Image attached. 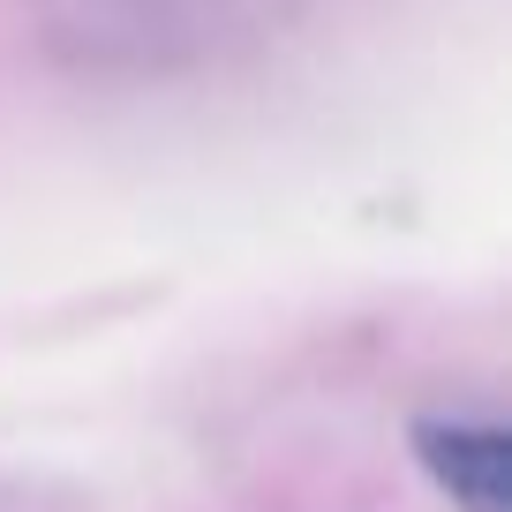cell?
I'll return each mask as SVG.
<instances>
[{
    "label": "cell",
    "instance_id": "obj_1",
    "mask_svg": "<svg viewBox=\"0 0 512 512\" xmlns=\"http://www.w3.org/2000/svg\"><path fill=\"white\" fill-rule=\"evenodd\" d=\"M415 452H422V467H430V482L460 512H505L512 460H505V430H497L490 415H422Z\"/></svg>",
    "mask_w": 512,
    "mask_h": 512
}]
</instances>
